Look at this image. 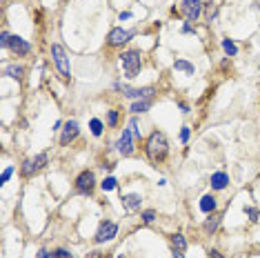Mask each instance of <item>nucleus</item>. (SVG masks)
Returning <instances> with one entry per match:
<instances>
[{
	"label": "nucleus",
	"instance_id": "2eb2a0df",
	"mask_svg": "<svg viewBox=\"0 0 260 258\" xmlns=\"http://www.w3.org/2000/svg\"><path fill=\"white\" fill-rule=\"evenodd\" d=\"M198 207H200V211L203 214H216V207H218V200H216V196L213 194H205L203 198H200V203H198Z\"/></svg>",
	"mask_w": 260,
	"mask_h": 258
},
{
	"label": "nucleus",
	"instance_id": "1a4fd4ad",
	"mask_svg": "<svg viewBox=\"0 0 260 258\" xmlns=\"http://www.w3.org/2000/svg\"><path fill=\"white\" fill-rule=\"evenodd\" d=\"M118 236V225L114 221H103L98 227V232L94 236V242L96 245H103V242H109Z\"/></svg>",
	"mask_w": 260,
	"mask_h": 258
},
{
	"label": "nucleus",
	"instance_id": "c9c22d12",
	"mask_svg": "<svg viewBox=\"0 0 260 258\" xmlns=\"http://www.w3.org/2000/svg\"><path fill=\"white\" fill-rule=\"evenodd\" d=\"M172 256H173V258H185V254H182V249L172 247Z\"/></svg>",
	"mask_w": 260,
	"mask_h": 258
},
{
	"label": "nucleus",
	"instance_id": "f8f14e48",
	"mask_svg": "<svg viewBox=\"0 0 260 258\" xmlns=\"http://www.w3.org/2000/svg\"><path fill=\"white\" fill-rule=\"evenodd\" d=\"M9 49L16 58H22V56H29V53H32V42L25 40L22 36H16V34H14V36L9 38Z\"/></svg>",
	"mask_w": 260,
	"mask_h": 258
},
{
	"label": "nucleus",
	"instance_id": "a211bd4d",
	"mask_svg": "<svg viewBox=\"0 0 260 258\" xmlns=\"http://www.w3.org/2000/svg\"><path fill=\"white\" fill-rule=\"evenodd\" d=\"M2 76H7V78H14V80H22V76H25V67L18 63H11V65H5V69H2Z\"/></svg>",
	"mask_w": 260,
	"mask_h": 258
},
{
	"label": "nucleus",
	"instance_id": "4c0bfd02",
	"mask_svg": "<svg viewBox=\"0 0 260 258\" xmlns=\"http://www.w3.org/2000/svg\"><path fill=\"white\" fill-rule=\"evenodd\" d=\"M129 18H131V11H122V14L118 16V20L122 22V20H129Z\"/></svg>",
	"mask_w": 260,
	"mask_h": 258
},
{
	"label": "nucleus",
	"instance_id": "bb28decb",
	"mask_svg": "<svg viewBox=\"0 0 260 258\" xmlns=\"http://www.w3.org/2000/svg\"><path fill=\"white\" fill-rule=\"evenodd\" d=\"M140 218H142V223H147V225H149V223H154L158 218V214H156V209H145L140 214Z\"/></svg>",
	"mask_w": 260,
	"mask_h": 258
},
{
	"label": "nucleus",
	"instance_id": "cd10ccee",
	"mask_svg": "<svg viewBox=\"0 0 260 258\" xmlns=\"http://www.w3.org/2000/svg\"><path fill=\"white\" fill-rule=\"evenodd\" d=\"M118 109H109L107 111V125L109 127H118Z\"/></svg>",
	"mask_w": 260,
	"mask_h": 258
},
{
	"label": "nucleus",
	"instance_id": "ddd939ff",
	"mask_svg": "<svg viewBox=\"0 0 260 258\" xmlns=\"http://www.w3.org/2000/svg\"><path fill=\"white\" fill-rule=\"evenodd\" d=\"M209 185H211L213 191H223L229 187V174L227 172H213L211 178H209Z\"/></svg>",
	"mask_w": 260,
	"mask_h": 258
},
{
	"label": "nucleus",
	"instance_id": "a878e982",
	"mask_svg": "<svg viewBox=\"0 0 260 258\" xmlns=\"http://www.w3.org/2000/svg\"><path fill=\"white\" fill-rule=\"evenodd\" d=\"M129 132L134 134L136 140L140 138V125H138V118H136V116H131V120H129Z\"/></svg>",
	"mask_w": 260,
	"mask_h": 258
},
{
	"label": "nucleus",
	"instance_id": "c85d7f7f",
	"mask_svg": "<svg viewBox=\"0 0 260 258\" xmlns=\"http://www.w3.org/2000/svg\"><path fill=\"white\" fill-rule=\"evenodd\" d=\"M53 256H56V258H73V256H71V252H69V249H65V247L53 249Z\"/></svg>",
	"mask_w": 260,
	"mask_h": 258
},
{
	"label": "nucleus",
	"instance_id": "423d86ee",
	"mask_svg": "<svg viewBox=\"0 0 260 258\" xmlns=\"http://www.w3.org/2000/svg\"><path fill=\"white\" fill-rule=\"evenodd\" d=\"M73 189L83 196H91L96 189V174L91 169H83V172L76 176V180H73Z\"/></svg>",
	"mask_w": 260,
	"mask_h": 258
},
{
	"label": "nucleus",
	"instance_id": "f3484780",
	"mask_svg": "<svg viewBox=\"0 0 260 258\" xmlns=\"http://www.w3.org/2000/svg\"><path fill=\"white\" fill-rule=\"evenodd\" d=\"M151 105H154V98H140V100H131V107L129 111L134 114V116H138V114H145V111L151 109Z\"/></svg>",
	"mask_w": 260,
	"mask_h": 258
},
{
	"label": "nucleus",
	"instance_id": "7ed1b4c3",
	"mask_svg": "<svg viewBox=\"0 0 260 258\" xmlns=\"http://www.w3.org/2000/svg\"><path fill=\"white\" fill-rule=\"evenodd\" d=\"M52 60H53V65H56L60 78H63L65 83H69V80H71V63H69V56L63 45H58V42L52 45Z\"/></svg>",
	"mask_w": 260,
	"mask_h": 258
},
{
	"label": "nucleus",
	"instance_id": "20e7f679",
	"mask_svg": "<svg viewBox=\"0 0 260 258\" xmlns=\"http://www.w3.org/2000/svg\"><path fill=\"white\" fill-rule=\"evenodd\" d=\"M49 165V156L45 152L42 154H36L34 158H25L20 165V176L22 178H34V176L38 174V172H42V169Z\"/></svg>",
	"mask_w": 260,
	"mask_h": 258
},
{
	"label": "nucleus",
	"instance_id": "72a5a7b5",
	"mask_svg": "<svg viewBox=\"0 0 260 258\" xmlns=\"http://www.w3.org/2000/svg\"><path fill=\"white\" fill-rule=\"evenodd\" d=\"M178 107H180V111L182 114H189V105L185 103V100H178Z\"/></svg>",
	"mask_w": 260,
	"mask_h": 258
},
{
	"label": "nucleus",
	"instance_id": "5701e85b",
	"mask_svg": "<svg viewBox=\"0 0 260 258\" xmlns=\"http://www.w3.org/2000/svg\"><path fill=\"white\" fill-rule=\"evenodd\" d=\"M172 247H176V249H187V238H185V234H173L172 236Z\"/></svg>",
	"mask_w": 260,
	"mask_h": 258
},
{
	"label": "nucleus",
	"instance_id": "4be33fe9",
	"mask_svg": "<svg viewBox=\"0 0 260 258\" xmlns=\"http://www.w3.org/2000/svg\"><path fill=\"white\" fill-rule=\"evenodd\" d=\"M89 129H91V134H94L96 138H100L104 134V122L100 120V118H91V120H89Z\"/></svg>",
	"mask_w": 260,
	"mask_h": 258
},
{
	"label": "nucleus",
	"instance_id": "473e14b6",
	"mask_svg": "<svg viewBox=\"0 0 260 258\" xmlns=\"http://www.w3.org/2000/svg\"><path fill=\"white\" fill-rule=\"evenodd\" d=\"M36 258H56V256H53V252H47V249L42 247V249H40V252H38V254H36Z\"/></svg>",
	"mask_w": 260,
	"mask_h": 258
},
{
	"label": "nucleus",
	"instance_id": "b1692460",
	"mask_svg": "<svg viewBox=\"0 0 260 258\" xmlns=\"http://www.w3.org/2000/svg\"><path fill=\"white\" fill-rule=\"evenodd\" d=\"M100 187H103V191H114L116 187H118V180H116L114 176H107V178L100 183Z\"/></svg>",
	"mask_w": 260,
	"mask_h": 258
},
{
	"label": "nucleus",
	"instance_id": "7c9ffc66",
	"mask_svg": "<svg viewBox=\"0 0 260 258\" xmlns=\"http://www.w3.org/2000/svg\"><path fill=\"white\" fill-rule=\"evenodd\" d=\"M9 38H11L9 32H2V34H0V45H2V49H9Z\"/></svg>",
	"mask_w": 260,
	"mask_h": 258
},
{
	"label": "nucleus",
	"instance_id": "4468645a",
	"mask_svg": "<svg viewBox=\"0 0 260 258\" xmlns=\"http://www.w3.org/2000/svg\"><path fill=\"white\" fill-rule=\"evenodd\" d=\"M122 207H125L127 211H138L140 209V205H142V196L140 194H122Z\"/></svg>",
	"mask_w": 260,
	"mask_h": 258
},
{
	"label": "nucleus",
	"instance_id": "6e6552de",
	"mask_svg": "<svg viewBox=\"0 0 260 258\" xmlns=\"http://www.w3.org/2000/svg\"><path fill=\"white\" fill-rule=\"evenodd\" d=\"M136 36L134 29H122V27H114L109 34H107V45L109 47H125L127 42Z\"/></svg>",
	"mask_w": 260,
	"mask_h": 258
},
{
	"label": "nucleus",
	"instance_id": "393cba45",
	"mask_svg": "<svg viewBox=\"0 0 260 258\" xmlns=\"http://www.w3.org/2000/svg\"><path fill=\"white\" fill-rule=\"evenodd\" d=\"M244 216L249 218L251 223H258L260 221V211L256 209V207H247V205H244Z\"/></svg>",
	"mask_w": 260,
	"mask_h": 258
},
{
	"label": "nucleus",
	"instance_id": "39448f33",
	"mask_svg": "<svg viewBox=\"0 0 260 258\" xmlns=\"http://www.w3.org/2000/svg\"><path fill=\"white\" fill-rule=\"evenodd\" d=\"M114 89L116 91H122V96L129 100H140V98H154L156 89L154 87H129V85H122L120 80L114 83Z\"/></svg>",
	"mask_w": 260,
	"mask_h": 258
},
{
	"label": "nucleus",
	"instance_id": "f03ea898",
	"mask_svg": "<svg viewBox=\"0 0 260 258\" xmlns=\"http://www.w3.org/2000/svg\"><path fill=\"white\" fill-rule=\"evenodd\" d=\"M120 63H122L125 78L134 80L142 69V52L140 49H125V52L120 53Z\"/></svg>",
	"mask_w": 260,
	"mask_h": 258
},
{
	"label": "nucleus",
	"instance_id": "e433bc0d",
	"mask_svg": "<svg viewBox=\"0 0 260 258\" xmlns=\"http://www.w3.org/2000/svg\"><path fill=\"white\" fill-rule=\"evenodd\" d=\"M209 258H225V256L218 252V249H209Z\"/></svg>",
	"mask_w": 260,
	"mask_h": 258
},
{
	"label": "nucleus",
	"instance_id": "c756f323",
	"mask_svg": "<svg viewBox=\"0 0 260 258\" xmlns=\"http://www.w3.org/2000/svg\"><path fill=\"white\" fill-rule=\"evenodd\" d=\"M14 172H16V169H14V167H7L5 172H2V176H0V183H2V185H5V183H9V178H11V176H14Z\"/></svg>",
	"mask_w": 260,
	"mask_h": 258
},
{
	"label": "nucleus",
	"instance_id": "f257e3e1",
	"mask_svg": "<svg viewBox=\"0 0 260 258\" xmlns=\"http://www.w3.org/2000/svg\"><path fill=\"white\" fill-rule=\"evenodd\" d=\"M145 154L154 165L162 163V160L169 156V140H167L165 134L154 129V132L149 134V138L145 140Z\"/></svg>",
	"mask_w": 260,
	"mask_h": 258
},
{
	"label": "nucleus",
	"instance_id": "412c9836",
	"mask_svg": "<svg viewBox=\"0 0 260 258\" xmlns=\"http://www.w3.org/2000/svg\"><path fill=\"white\" fill-rule=\"evenodd\" d=\"M203 14H205V20H207V22L216 20V16H218V7H216V2H205Z\"/></svg>",
	"mask_w": 260,
	"mask_h": 258
},
{
	"label": "nucleus",
	"instance_id": "0eeeda50",
	"mask_svg": "<svg viewBox=\"0 0 260 258\" xmlns=\"http://www.w3.org/2000/svg\"><path fill=\"white\" fill-rule=\"evenodd\" d=\"M203 9H205L203 0H182L180 2V14L185 16L187 22H196L198 18L203 16Z\"/></svg>",
	"mask_w": 260,
	"mask_h": 258
},
{
	"label": "nucleus",
	"instance_id": "9b49d317",
	"mask_svg": "<svg viewBox=\"0 0 260 258\" xmlns=\"http://www.w3.org/2000/svg\"><path fill=\"white\" fill-rule=\"evenodd\" d=\"M80 136V125L76 120H65V125H63V129H60V145L63 147H67V145H71L76 138Z\"/></svg>",
	"mask_w": 260,
	"mask_h": 258
},
{
	"label": "nucleus",
	"instance_id": "2f4dec72",
	"mask_svg": "<svg viewBox=\"0 0 260 258\" xmlns=\"http://www.w3.org/2000/svg\"><path fill=\"white\" fill-rule=\"evenodd\" d=\"M189 136H191V129L187 125L180 129V142H189Z\"/></svg>",
	"mask_w": 260,
	"mask_h": 258
},
{
	"label": "nucleus",
	"instance_id": "9d476101",
	"mask_svg": "<svg viewBox=\"0 0 260 258\" xmlns=\"http://www.w3.org/2000/svg\"><path fill=\"white\" fill-rule=\"evenodd\" d=\"M134 134L129 132V127L127 129H122V134H120V138L116 140V149H118V154L120 156H134V152H136V145H134Z\"/></svg>",
	"mask_w": 260,
	"mask_h": 258
},
{
	"label": "nucleus",
	"instance_id": "aec40b11",
	"mask_svg": "<svg viewBox=\"0 0 260 258\" xmlns=\"http://www.w3.org/2000/svg\"><path fill=\"white\" fill-rule=\"evenodd\" d=\"M220 47H223V52L227 53L229 58L238 56V47H236V42L231 40V38H223V40H220Z\"/></svg>",
	"mask_w": 260,
	"mask_h": 258
},
{
	"label": "nucleus",
	"instance_id": "6ab92c4d",
	"mask_svg": "<svg viewBox=\"0 0 260 258\" xmlns=\"http://www.w3.org/2000/svg\"><path fill=\"white\" fill-rule=\"evenodd\" d=\"M173 69H176V71H185L187 76H193V74H196V67H193L189 60H182V58L173 60Z\"/></svg>",
	"mask_w": 260,
	"mask_h": 258
},
{
	"label": "nucleus",
	"instance_id": "dca6fc26",
	"mask_svg": "<svg viewBox=\"0 0 260 258\" xmlns=\"http://www.w3.org/2000/svg\"><path fill=\"white\" fill-rule=\"evenodd\" d=\"M220 223H223V218H220L218 214H209V218H205V223H203V232L207 234V236H213V234L220 229Z\"/></svg>",
	"mask_w": 260,
	"mask_h": 258
},
{
	"label": "nucleus",
	"instance_id": "f704fd0d",
	"mask_svg": "<svg viewBox=\"0 0 260 258\" xmlns=\"http://www.w3.org/2000/svg\"><path fill=\"white\" fill-rule=\"evenodd\" d=\"M182 34H193V27L189 25V22H185V25H182V29H180Z\"/></svg>",
	"mask_w": 260,
	"mask_h": 258
}]
</instances>
